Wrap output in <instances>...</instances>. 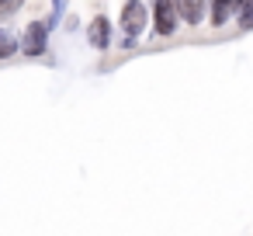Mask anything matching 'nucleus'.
<instances>
[{"instance_id":"obj_6","label":"nucleus","mask_w":253,"mask_h":236,"mask_svg":"<svg viewBox=\"0 0 253 236\" xmlns=\"http://www.w3.org/2000/svg\"><path fill=\"white\" fill-rule=\"evenodd\" d=\"M236 18V0H208V25L225 28Z\"/></svg>"},{"instance_id":"obj_10","label":"nucleus","mask_w":253,"mask_h":236,"mask_svg":"<svg viewBox=\"0 0 253 236\" xmlns=\"http://www.w3.org/2000/svg\"><path fill=\"white\" fill-rule=\"evenodd\" d=\"M0 4H4V0H0Z\"/></svg>"},{"instance_id":"obj_3","label":"nucleus","mask_w":253,"mask_h":236,"mask_svg":"<svg viewBox=\"0 0 253 236\" xmlns=\"http://www.w3.org/2000/svg\"><path fill=\"white\" fill-rule=\"evenodd\" d=\"M118 25H122L125 35H135L139 39L146 32V25H149V7L142 4V0H125L122 14H118Z\"/></svg>"},{"instance_id":"obj_7","label":"nucleus","mask_w":253,"mask_h":236,"mask_svg":"<svg viewBox=\"0 0 253 236\" xmlns=\"http://www.w3.org/2000/svg\"><path fill=\"white\" fill-rule=\"evenodd\" d=\"M14 52H21V42H18L4 25H0V59H11Z\"/></svg>"},{"instance_id":"obj_9","label":"nucleus","mask_w":253,"mask_h":236,"mask_svg":"<svg viewBox=\"0 0 253 236\" xmlns=\"http://www.w3.org/2000/svg\"><path fill=\"white\" fill-rule=\"evenodd\" d=\"M21 4H25V0H4V4H0V14H14Z\"/></svg>"},{"instance_id":"obj_4","label":"nucleus","mask_w":253,"mask_h":236,"mask_svg":"<svg viewBox=\"0 0 253 236\" xmlns=\"http://www.w3.org/2000/svg\"><path fill=\"white\" fill-rule=\"evenodd\" d=\"M87 42H90V49H97V52L111 49V21H108L104 14L90 18V25H87Z\"/></svg>"},{"instance_id":"obj_2","label":"nucleus","mask_w":253,"mask_h":236,"mask_svg":"<svg viewBox=\"0 0 253 236\" xmlns=\"http://www.w3.org/2000/svg\"><path fill=\"white\" fill-rule=\"evenodd\" d=\"M18 42H21V56H28V59L45 56V49H49V21H45V18L28 21Z\"/></svg>"},{"instance_id":"obj_5","label":"nucleus","mask_w":253,"mask_h":236,"mask_svg":"<svg viewBox=\"0 0 253 236\" xmlns=\"http://www.w3.org/2000/svg\"><path fill=\"white\" fill-rule=\"evenodd\" d=\"M173 4H177V14L184 25L198 28L201 21H208V0H173Z\"/></svg>"},{"instance_id":"obj_8","label":"nucleus","mask_w":253,"mask_h":236,"mask_svg":"<svg viewBox=\"0 0 253 236\" xmlns=\"http://www.w3.org/2000/svg\"><path fill=\"white\" fill-rule=\"evenodd\" d=\"M63 11H66V0H52V11H49V32H56L59 28V18H63Z\"/></svg>"},{"instance_id":"obj_1","label":"nucleus","mask_w":253,"mask_h":236,"mask_svg":"<svg viewBox=\"0 0 253 236\" xmlns=\"http://www.w3.org/2000/svg\"><path fill=\"white\" fill-rule=\"evenodd\" d=\"M149 25L156 39H170L180 28V14L173 0H149Z\"/></svg>"}]
</instances>
